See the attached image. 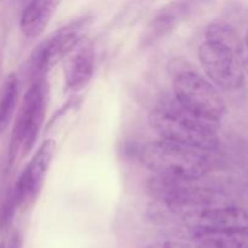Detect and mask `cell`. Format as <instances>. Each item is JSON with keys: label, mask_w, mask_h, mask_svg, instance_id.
I'll use <instances>...</instances> for the list:
<instances>
[{"label": "cell", "mask_w": 248, "mask_h": 248, "mask_svg": "<svg viewBox=\"0 0 248 248\" xmlns=\"http://www.w3.org/2000/svg\"><path fill=\"white\" fill-rule=\"evenodd\" d=\"M148 123L161 140L206 153L219 145L216 124L193 115L176 102L155 106Z\"/></svg>", "instance_id": "cell-1"}, {"label": "cell", "mask_w": 248, "mask_h": 248, "mask_svg": "<svg viewBox=\"0 0 248 248\" xmlns=\"http://www.w3.org/2000/svg\"><path fill=\"white\" fill-rule=\"evenodd\" d=\"M140 160L156 176L182 181H198L212 167L206 152L161 140L143 145Z\"/></svg>", "instance_id": "cell-2"}, {"label": "cell", "mask_w": 248, "mask_h": 248, "mask_svg": "<svg viewBox=\"0 0 248 248\" xmlns=\"http://www.w3.org/2000/svg\"><path fill=\"white\" fill-rule=\"evenodd\" d=\"M176 103L193 115L217 125L227 111L224 99L215 86L194 72H182L174 78Z\"/></svg>", "instance_id": "cell-3"}, {"label": "cell", "mask_w": 248, "mask_h": 248, "mask_svg": "<svg viewBox=\"0 0 248 248\" xmlns=\"http://www.w3.org/2000/svg\"><path fill=\"white\" fill-rule=\"evenodd\" d=\"M199 61L207 77L220 89L234 91L244 85L240 46L206 39L199 47Z\"/></svg>", "instance_id": "cell-4"}, {"label": "cell", "mask_w": 248, "mask_h": 248, "mask_svg": "<svg viewBox=\"0 0 248 248\" xmlns=\"http://www.w3.org/2000/svg\"><path fill=\"white\" fill-rule=\"evenodd\" d=\"M148 191L174 213L213 207V202L217 201V194L205 186H196L195 181L155 176L148 182Z\"/></svg>", "instance_id": "cell-5"}, {"label": "cell", "mask_w": 248, "mask_h": 248, "mask_svg": "<svg viewBox=\"0 0 248 248\" xmlns=\"http://www.w3.org/2000/svg\"><path fill=\"white\" fill-rule=\"evenodd\" d=\"M45 115V97L40 82L35 81L24 93L11 133L9 164L11 165L19 149L26 155L38 140Z\"/></svg>", "instance_id": "cell-6"}, {"label": "cell", "mask_w": 248, "mask_h": 248, "mask_svg": "<svg viewBox=\"0 0 248 248\" xmlns=\"http://www.w3.org/2000/svg\"><path fill=\"white\" fill-rule=\"evenodd\" d=\"M90 21V17L74 19L41 41L31 57V68L34 74L47 73L58 61L69 55L79 45Z\"/></svg>", "instance_id": "cell-7"}, {"label": "cell", "mask_w": 248, "mask_h": 248, "mask_svg": "<svg viewBox=\"0 0 248 248\" xmlns=\"http://www.w3.org/2000/svg\"><path fill=\"white\" fill-rule=\"evenodd\" d=\"M183 219L190 232H229L248 229V211L240 207L213 206L186 211Z\"/></svg>", "instance_id": "cell-8"}, {"label": "cell", "mask_w": 248, "mask_h": 248, "mask_svg": "<svg viewBox=\"0 0 248 248\" xmlns=\"http://www.w3.org/2000/svg\"><path fill=\"white\" fill-rule=\"evenodd\" d=\"M56 153V142L51 138L44 140L35 154L31 156V161L22 171L17 179L15 188L10 193V196L18 207L26 199L35 198L43 186L44 179L51 166Z\"/></svg>", "instance_id": "cell-9"}, {"label": "cell", "mask_w": 248, "mask_h": 248, "mask_svg": "<svg viewBox=\"0 0 248 248\" xmlns=\"http://www.w3.org/2000/svg\"><path fill=\"white\" fill-rule=\"evenodd\" d=\"M191 6L193 4L190 2L174 1L161 7L149 22L140 38L143 47H149L171 34L188 16Z\"/></svg>", "instance_id": "cell-10"}, {"label": "cell", "mask_w": 248, "mask_h": 248, "mask_svg": "<svg viewBox=\"0 0 248 248\" xmlns=\"http://www.w3.org/2000/svg\"><path fill=\"white\" fill-rule=\"evenodd\" d=\"M96 64L93 46L86 44L74 48L64 65V84L70 92H80L91 81Z\"/></svg>", "instance_id": "cell-11"}, {"label": "cell", "mask_w": 248, "mask_h": 248, "mask_svg": "<svg viewBox=\"0 0 248 248\" xmlns=\"http://www.w3.org/2000/svg\"><path fill=\"white\" fill-rule=\"evenodd\" d=\"M60 2L51 0L31 1L22 12L19 27L23 35L28 39H35L44 31L51 21Z\"/></svg>", "instance_id": "cell-12"}, {"label": "cell", "mask_w": 248, "mask_h": 248, "mask_svg": "<svg viewBox=\"0 0 248 248\" xmlns=\"http://www.w3.org/2000/svg\"><path fill=\"white\" fill-rule=\"evenodd\" d=\"M202 248H248V229L229 232H190Z\"/></svg>", "instance_id": "cell-13"}, {"label": "cell", "mask_w": 248, "mask_h": 248, "mask_svg": "<svg viewBox=\"0 0 248 248\" xmlns=\"http://www.w3.org/2000/svg\"><path fill=\"white\" fill-rule=\"evenodd\" d=\"M19 97V81L16 73L5 78L0 90V135L7 130L16 111Z\"/></svg>", "instance_id": "cell-14"}, {"label": "cell", "mask_w": 248, "mask_h": 248, "mask_svg": "<svg viewBox=\"0 0 248 248\" xmlns=\"http://www.w3.org/2000/svg\"><path fill=\"white\" fill-rule=\"evenodd\" d=\"M143 248H202L198 244L182 240H159L148 244Z\"/></svg>", "instance_id": "cell-15"}, {"label": "cell", "mask_w": 248, "mask_h": 248, "mask_svg": "<svg viewBox=\"0 0 248 248\" xmlns=\"http://www.w3.org/2000/svg\"><path fill=\"white\" fill-rule=\"evenodd\" d=\"M241 63L244 70H246L248 73V29L246 31V35H245L244 44H242L241 47Z\"/></svg>", "instance_id": "cell-16"}, {"label": "cell", "mask_w": 248, "mask_h": 248, "mask_svg": "<svg viewBox=\"0 0 248 248\" xmlns=\"http://www.w3.org/2000/svg\"><path fill=\"white\" fill-rule=\"evenodd\" d=\"M0 248H6V247H5L4 244H0Z\"/></svg>", "instance_id": "cell-17"}]
</instances>
